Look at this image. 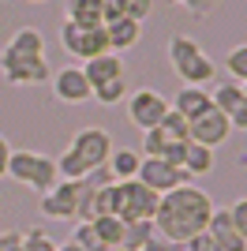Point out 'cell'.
<instances>
[{
	"mask_svg": "<svg viewBox=\"0 0 247 251\" xmlns=\"http://www.w3.org/2000/svg\"><path fill=\"white\" fill-rule=\"evenodd\" d=\"M94 229H98V236H101L105 248H120V236H124V221L120 218H94Z\"/></svg>",
	"mask_w": 247,
	"mask_h": 251,
	"instance_id": "cell-24",
	"label": "cell"
},
{
	"mask_svg": "<svg viewBox=\"0 0 247 251\" xmlns=\"http://www.w3.org/2000/svg\"><path fill=\"white\" fill-rule=\"evenodd\" d=\"M0 251H26V244H23V232H0Z\"/></svg>",
	"mask_w": 247,
	"mask_h": 251,
	"instance_id": "cell-32",
	"label": "cell"
},
{
	"mask_svg": "<svg viewBox=\"0 0 247 251\" xmlns=\"http://www.w3.org/2000/svg\"><path fill=\"white\" fill-rule=\"evenodd\" d=\"M150 11H154V0H120V15H124V19L143 23Z\"/></svg>",
	"mask_w": 247,
	"mask_h": 251,
	"instance_id": "cell-30",
	"label": "cell"
},
{
	"mask_svg": "<svg viewBox=\"0 0 247 251\" xmlns=\"http://www.w3.org/2000/svg\"><path fill=\"white\" fill-rule=\"evenodd\" d=\"M228 124H232V131H247V98L228 113Z\"/></svg>",
	"mask_w": 247,
	"mask_h": 251,
	"instance_id": "cell-33",
	"label": "cell"
},
{
	"mask_svg": "<svg viewBox=\"0 0 247 251\" xmlns=\"http://www.w3.org/2000/svg\"><path fill=\"white\" fill-rule=\"evenodd\" d=\"M173 251H191V244H173Z\"/></svg>",
	"mask_w": 247,
	"mask_h": 251,
	"instance_id": "cell-39",
	"label": "cell"
},
{
	"mask_svg": "<svg viewBox=\"0 0 247 251\" xmlns=\"http://www.w3.org/2000/svg\"><path fill=\"white\" fill-rule=\"evenodd\" d=\"M23 244H26V251H56L60 244L52 240L45 229H30V232H23Z\"/></svg>",
	"mask_w": 247,
	"mask_h": 251,
	"instance_id": "cell-29",
	"label": "cell"
},
{
	"mask_svg": "<svg viewBox=\"0 0 247 251\" xmlns=\"http://www.w3.org/2000/svg\"><path fill=\"white\" fill-rule=\"evenodd\" d=\"M72 244H79L82 251H109L101 244V236H98V229H94V221H79V225H75Z\"/></svg>",
	"mask_w": 247,
	"mask_h": 251,
	"instance_id": "cell-25",
	"label": "cell"
},
{
	"mask_svg": "<svg viewBox=\"0 0 247 251\" xmlns=\"http://www.w3.org/2000/svg\"><path fill=\"white\" fill-rule=\"evenodd\" d=\"M56 251H82V248H79V244H72V240H68V244H60Z\"/></svg>",
	"mask_w": 247,
	"mask_h": 251,
	"instance_id": "cell-38",
	"label": "cell"
},
{
	"mask_svg": "<svg viewBox=\"0 0 247 251\" xmlns=\"http://www.w3.org/2000/svg\"><path fill=\"white\" fill-rule=\"evenodd\" d=\"M109 251H124V248H109Z\"/></svg>",
	"mask_w": 247,
	"mask_h": 251,
	"instance_id": "cell-42",
	"label": "cell"
},
{
	"mask_svg": "<svg viewBox=\"0 0 247 251\" xmlns=\"http://www.w3.org/2000/svg\"><path fill=\"white\" fill-rule=\"evenodd\" d=\"M30 4H45V0H30Z\"/></svg>",
	"mask_w": 247,
	"mask_h": 251,
	"instance_id": "cell-41",
	"label": "cell"
},
{
	"mask_svg": "<svg viewBox=\"0 0 247 251\" xmlns=\"http://www.w3.org/2000/svg\"><path fill=\"white\" fill-rule=\"evenodd\" d=\"M169 105H173L184 120H195L198 113L210 109V90H206V86H180V94H176Z\"/></svg>",
	"mask_w": 247,
	"mask_h": 251,
	"instance_id": "cell-16",
	"label": "cell"
},
{
	"mask_svg": "<svg viewBox=\"0 0 247 251\" xmlns=\"http://www.w3.org/2000/svg\"><path fill=\"white\" fill-rule=\"evenodd\" d=\"M169 98L157 94V90H135V94H127V120H131L139 131H154V127H161V120L169 116Z\"/></svg>",
	"mask_w": 247,
	"mask_h": 251,
	"instance_id": "cell-7",
	"label": "cell"
},
{
	"mask_svg": "<svg viewBox=\"0 0 247 251\" xmlns=\"http://www.w3.org/2000/svg\"><path fill=\"white\" fill-rule=\"evenodd\" d=\"M240 101H244V86H240L236 79H221V83L214 86V94H210V105H214V109H221L225 116L232 113Z\"/></svg>",
	"mask_w": 247,
	"mask_h": 251,
	"instance_id": "cell-21",
	"label": "cell"
},
{
	"mask_svg": "<svg viewBox=\"0 0 247 251\" xmlns=\"http://www.w3.org/2000/svg\"><path fill=\"white\" fill-rule=\"evenodd\" d=\"M8 161H11V147H8V139L0 135V180L8 176Z\"/></svg>",
	"mask_w": 247,
	"mask_h": 251,
	"instance_id": "cell-36",
	"label": "cell"
},
{
	"mask_svg": "<svg viewBox=\"0 0 247 251\" xmlns=\"http://www.w3.org/2000/svg\"><path fill=\"white\" fill-rule=\"evenodd\" d=\"M228 218H232L236 232L244 236V244H247V199H236V202H232V206H228Z\"/></svg>",
	"mask_w": 247,
	"mask_h": 251,
	"instance_id": "cell-31",
	"label": "cell"
},
{
	"mask_svg": "<svg viewBox=\"0 0 247 251\" xmlns=\"http://www.w3.org/2000/svg\"><path fill=\"white\" fill-rule=\"evenodd\" d=\"M154 191L139 184V180H116V218L127 225V221H154V210H157Z\"/></svg>",
	"mask_w": 247,
	"mask_h": 251,
	"instance_id": "cell-5",
	"label": "cell"
},
{
	"mask_svg": "<svg viewBox=\"0 0 247 251\" xmlns=\"http://www.w3.org/2000/svg\"><path fill=\"white\" fill-rule=\"evenodd\" d=\"M60 45L72 52L75 60H90V56L113 52L109 49V38H105V26H79L72 19L60 23Z\"/></svg>",
	"mask_w": 247,
	"mask_h": 251,
	"instance_id": "cell-6",
	"label": "cell"
},
{
	"mask_svg": "<svg viewBox=\"0 0 247 251\" xmlns=\"http://www.w3.org/2000/svg\"><path fill=\"white\" fill-rule=\"evenodd\" d=\"M232 135V124H228V116L221 113V109H206V113H198L195 120H187V139L191 143H202V147L217 150L225 139Z\"/></svg>",
	"mask_w": 247,
	"mask_h": 251,
	"instance_id": "cell-11",
	"label": "cell"
},
{
	"mask_svg": "<svg viewBox=\"0 0 247 251\" xmlns=\"http://www.w3.org/2000/svg\"><path fill=\"white\" fill-rule=\"evenodd\" d=\"M169 64L184 79V86H206V83H214V75H217L214 60L202 52V45L191 34H173L169 38Z\"/></svg>",
	"mask_w": 247,
	"mask_h": 251,
	"instance_id": "cell-3",
	"label": "cell"
},
{
	"mask_svg": "<svg viewBox=\"0 0 247 251\" xmlns=\"http://www.w3.org/2000/svg\"><path fill=\"white\" fill-rule=\"evenodd\" d=\"M187 244H191V251H221V248L214 244V236H210V232H198V236H191Z\"/></svg>",
	"mask_w": 247,
	"mask_h": 251,
	"instance_id": "cell-34",
	"label": "cell"
},
{
	"mask_svg": "<svg viewBox=\"0 0 247 251\" xmlns=\"http://www.w3.org/2000/svg\"><path fill=\"white\" fill-rule=\"evenodd\" d=\"M8 180L34 188V195H45V191H52L56 184H60L56 157H49V154H34V150H11Z\"/></svg>",
	"mask_w": 247,
	"mask_h": 251,
	"instance_id": "cell-4",
	"label": "cell"
},
{
	"mask_svg": "<svg viewBox=\"0 0 247 251\" xmlns=\"http://www.w3.org/2000/svg\"><path fill=\"white\" fill-rule=\"evenodd\" d=\"M154 221H127L124 225V236H120V248L124 251H143V244L154 236Z\"/></svg>",
	"mask_w": 247,
	"mask_h": 251,
	"instance_id": "cell-23",
	"label": "cell"
},
{
	"mask_svg": "<svg viewBox=\"0 0 247 251\" xmlns=\"http://www.w3.org/2000/svg\"><path fill=\"white\" fill-rule=\"evenodd\" d=\"M4 52H11V56H45V34L34 30V26H19L8 38Z\"/></svg>",
	"mask_w": 247,
	"mask_h": 251,
	"instance_id": "cell-17",
	"label": "cell"
},
{
	"mask_svg": "<svg viewBox=\"0 0 247 251\" xmlns=\"http://www.w3.org/2000/svg\"><path fill=\"white\" fill-rule=\"evenodd\" d=\"M244 251H247V244H244Z\"/></svg>",
	"mask_w": 247,
	"mask_h": 251,
	"instance_id": "cell-43",
	"label": "cell"
},
{
	"mask_svg": "<svg viewBox=\"0 0 247 251\" xmlns=\"http://www.w3.org/2000/svg\"><path fill=\"white\" fill-rule=\"evenodd\" d=\"M143 251H173V244L165 240V236H157V232H154V236L143 244Z\"/></svg>",
	"mask_w": 247,
	"mask_h": 251,
	"instance_id": "cell-37",
	"label": "cell"
},
{
	"mask_svg": "<svg viewBox=\"0 0 247 251\" xmlns=\"http://www.w3.org/2000/svg\"><path fill=\"white\" fill-rule=\"evenodd\" d=\"M206 232L214 236V244L221 251H244V236L236 232V225H232V218H228V206H214Z\"/></svg>",
	"mask_w": 247,
	"mask_h": 251,
	"instance_id": "cell-13",
	"label": "cell"
},
{
	"mask_svg": "<svg viewBox=\"0 0 247 251\" xmlns=\"http://www.w3.org/2000/svg\"><path fill=\"white\" fill-rule=\"evenodd\" d=\"M139 161H143V154H135V150H113L109 154V165H105V173L113 180H135L139 176Z\"/></svg>",
	"mask_w": 247,
	"mask_h": 251,
	"instance_id": "cell-19",
	"label": "cell"
},
{
	"mask_svg": "<svg viewBox=\"0 0 247 251\" xmlns=\"http://www.w3.org/2000/svg\"><path fill=\"white\" fill-rule=\"evenodd\" d=\"M68 19L79 26H105L101 0H68Z\"/></svg>",
	"mask_w": 247,
	"mask_h": 251,
	"instance_id": "cell-20",
	"label": "cell"
},
{
	"mask_svg": "<svg viewBox=\"0 0 247 251\" xmlns=\"http://www.w3.org/2000/svg\"><path fill=\"white\" fill-rule=\"evenodd\" d=\"M82 75H86V83H90V86L109 83V79H120V75H124V56H120V52L90 56V60H82Z\"/></svg>",
	"mask_w": 247,
	"mask_h": 251,
	"instance_id": "cell-14",
	"label": "cell"
},
{
	"mask_svg": "<svg viewBox=\"0 0 247 251\" xmlns=\"http://www.w3.org/2000/svg\"><path fill=\"white\" fill-rule=\"evenodd\" d=\"M240 86H244V98H247V83H240Z\"/></svg>",
	"mask_w": 247,
	"mask_h": 251,
	"instance_id": "cell-40",
	"label": "cell"
},
{
	"mask_svg": "<svg viewBox=\"0 0 247 251\" xmlns=\"http://www.w3.org/2000/svg\"><path fill=\"white\" fill-rule=\"evenodd\" d=\"M139 184H146V188L154 191V195H169L173 188H180V184H187V173L180 165H169L165 157H143L139 161Z\"/></svg>",
	"mask_w": 247,
	"mask_h": 251,
	"instance_id": "cell-10",
	"label": "cell"
},
{
	"mask_svg": "<svg viewBox=\"0 0 247 251\" xmlns=\"http://www.w3.org/2000/svg\"><path fill=\"white\" fill-rule=\"evenodd\" d=\"M105 38H109V49L113 52H127L131 45H139V38H143V23L135 19H109L105 23Z\"/></svg>",
	"mask_w": 247,
	"mask_h": 251,
	"instance_id": "cell-15",
	"label": "cell"
},
{
	"mask_svg": "<svg viewBox=\"0 0 247 251\" xmlns=\"http://www.w3.org/2000/svg\"><path fill=\"white\" fill-rule=\"evenodd\" d=\"M0 72L11 86H38L52 79V68L45 56H11V52H0Z\"/></svg>",
	"mask_w": 247,
	"mask_h": 251,
	"instance_id": "cell-9",
	"label": "cell"
},
{
	"mask_svg": "<svg viewBox=\"0 0 247 251\" xmlns=\"http://www.w3.org/2000/svg\"><path fill=\"white\" fill-rule=\"evenodd\" d=\"M210 214H214V199H210L198 184L187 180V184H180V188H173L169 195L157 199L154 229H157V236H165L169 244H187L191 236L206 232Z\"/></svg>",
	"mask_w": 247,
	"mask_h": 251,
	"instance_id": "cell-1",
	"label": "cell"
},
{
	"mask_svg": "<svg viewBox=\"0 0 247 251\" xmlns=\"http://www.w3.org/2000/svg\"><path fill=\"white\" fill-rule=\"evenodd\" d=\"M49 83H52V94H56V101L79 105V101H86V98H90V83H86L82 68H75V64H68V68H56Z\"/></svg>",
	"mask_w": 247,
	"mask_h": 251,
	"instance_id": "cell-12",
	"label": "cell"
},
{
	"mask_svg": "<svg viewBox=\"0 0 247 251\" xmlns=\"http://www.w3.org/2000/svg\"><path fill=\"white\" fill-rule=\"evenodd\" d=\"M90 98L101 109H113V105H120L124 98H127V75H120V79H109V83H98L90 86Z\"/></svg>",
	"mask_w": 247,
	"mask_h": 251,
	"instance_id": "cell-22",
	"label": "cell"
},
{
	"mask_svg": "<svg viewBox=\"0 0 247 251\" xmlns=\"http://www.w3.org/2000/svg\"><path fill=\"white\" fill-rule=\"evenodd\" d=\"M169 4H176V8H187V11H195V15H202V11L210 8V0H169Z\"/></svg>",
	"mask_w": 247,
	"mask_h": 251,
	"instance_id": "cell-35",
	"label": "cell"
},
{
	"mask_svg": "<svg viewBox=\"0 0 247 251\" xmlns=\"http://www.w3.org/2000/svg\"><path fill=\"white\" fill-rule=\"evenodd\" d=\"M79 195H82V180H60L52 191H45L38 199L41 218L49 221H75L79 214Z\"/></svg>",
	"mask_w": 247,
	"mask_h": 251,
	"instance_id": "cell-8",
	"label": "cell"
},
{
	"mask_svg": "<svg viewBox=\"0 0 247 251\" xmlns=\"http://www.w3.org/2000/svg\"><path fill=\"white\" fill-rule=\"evenodd\" d=\"M161 131L173 139V143H184V139H187V120L176 113V109H169V116L161 120Z\"/></svg>",
	"mask_w": 247,
	"mask_h": 251,
	"instance_id": "cell-28",
	"label": "cell"
},
{
	"mask_svg": "<svg viewBox=\"0 0 247 251\" xmlns=\"http://www.w3.org/2000/svg\"><path fill=\"white\" fill-rule=\"evenodd\" d=\"M184 143H187V139H184ZM169 147H173V139L165 135L161 127H154V131H146V135H143V157H165Z\"/></svg>",
	"mask_w": 247,
	"mask_h": 251,
	"instance_id": "cell-27",
	"label": "cell"
},
{
	"mask_svg": "<svg viewBox=\"0 0 247 251\" xmlns=\"http://www.w3.org/2000/svg\"><path fill=\"white\" fill-rule=\"evenodd\" d=\"M109 154H113V135L105 127H79L64 154L56 157V173L60 180H86L90 173L109 165Z\"/></svg>",
	"mask_w": 247,
	"mask_h": 251,
	"instance_id": "cell-2",
	"label": "cell"
},
{
	"mask_svg": "<svg viewBox=\"0 0 247 251\" xmlns=\"http://www.w3.org/2000/svg\"><path fill=\"white\" fill-rule=\"evenodd\" d=\"M217 165V157L210 147H202V143H191L187 139V147H184V161H180V169H184L187 176H206V173H214Z\"/></svg>",
	"mask_w": 247,
	"mask_h": 251,
	"instance_id": "cell-18",
	"label": "cell"
},
{
	"mask_svg": "<svg viewBox=\"0 0 247 251\" xmlns=\"http://www.w3.org/2000/svg\"><path fill=\"white\" fill-rule=\"evenodd\" d=\"M225 72H228V79L247 83V42L228 49V56H225Z\"/></svg>",
	"mask_w": 247,
	"mask_h": 251,
	"instance_id": "cell-26",
	"label": "cell"
}]
</instances>
